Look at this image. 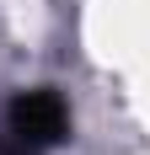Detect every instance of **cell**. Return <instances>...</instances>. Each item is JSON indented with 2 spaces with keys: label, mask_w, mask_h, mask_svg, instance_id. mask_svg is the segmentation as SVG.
Returning <instances> with one entry per match:
<instances>
[{
  "label": "cell",
  "mask_w": 150,
  "mask_h": 155,
  "mask_svg": "<svg viewBox=\"0 0 150 155\" xmlns=\"http://www.w3.org/2000/svg\"><path fill=\"white\" fill-rule=\"evenodd\" d=\"M64 128H70V118H64V102L54 91H27V96L11 102V134L27 144V150L64 139Z\"/></svg>",
  "instance_id": "obj_1"
}]
</instances>
